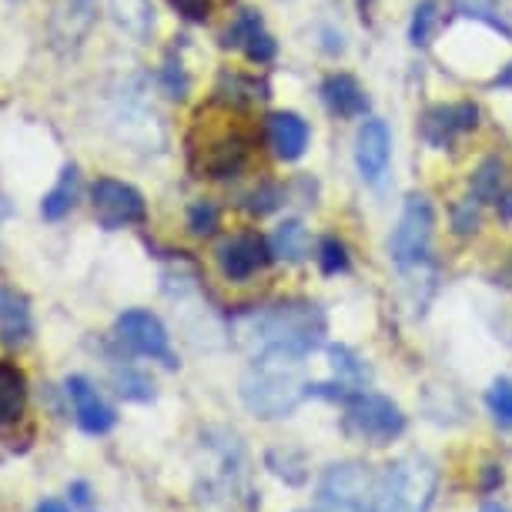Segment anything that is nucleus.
Instances as JSON below:
<instances>
[{"label": "nucleus", "instance_id": "nucleus-1", "mask_svg": "<svg viewBox=\"0 0 512 512\" xmlns=\"http://www.w3.org/2000/svg\"><path fill=\"white\" fill-rule=\"evenodd\" d=\"M238 395L255 419H288L308 399V379L302 375V362L285 359V355H258L251 362V369L241 375Z\"/></svg>", "mask_w": 512, "mask_h": 512}, {"label": "nucleus", "instance_id": "nucleus-2", "mask_svg": "<svg viewBox=\"0 0 512 512\" xmlns=\"http://www.w3.org/2000/svg\"><path fill=\"white\" fill-rule=\"evenodd\" d=\"M251 335L258 342V355H285L302 362L325 342V315L312 302H282L255 318Z\"/></svg>", "mask_w": 512, "mask_h": 512}, {"label": "nucleus", "instance_id": "nucleus-3", "mask_svg": "<svg viewBox=\"0 0 512 512\" xmlns=\"http://www.w3.org/2000/svg\"><path fill=\"white\" fill-rule=\"evenodd\" d=\"M439 466L425 452H409L395 459L382 479L379 512H429L436 506Z\"/></svg>", "mask_w": 512, "mask_h": 512}, {"label": "nucleus", "instance_id": "nucleus-4", "mask_svg": "<svg viewBox=\"0 0 512 512\" xmlns=\"http://www.w3.org/2000/svg\"><path fill=\"white\" fill-rule=\"evenodd\" d=\"M382 479L359 459L332 462L318 479V506L322 512H379Z\"/></svg>", "mask_w": 512, "mask_h": 512}, {"label": "nucleus", "instance_id": "nucleus-5", "mask_svg": "<svg viewBox=\"0 0 512 512\" xmlns=\"http://www.w3.org/2000/svg\"><path fill=\"white\" fill-rule=\"evenodd\" d=\"M342 405H345V415H342L345 436L352 442H362V446H372V449L392 446V442L405 432V425H409L405 422V412L389 399V395H379L369 389L352 392Z\"/></svg>", "mask_w": 512, "mask_h": 512}, {"label": "nucleus", "instance_id": "nucleus-6", "mask_svg": "<svg viewBox=\"0 0 512 512\" xmlns=\"http://www.w3.org/2000/svg\"><path fill=\"white\" fill-rule=\"evenodd\" d=\"M432 235H436V208L429 195L405 198L402 218L389 238V255L399 268H415L429 258Z\"/></svg>", "mask_w": 512, "mask_h": 512}, {"label": "nucleus", "instance_id": "nucleus-7", "mask_svg": "<svg viewBox=\"0 0 512 512\" xmlns=\"http://www.w3.org/2000/svg\"><path fill=\"white\" fill-rule=\"evenodd\" d=\"M114 335L124 349H131L134 355H144L151 362H161L164 369H178V355L171 352V335L164 322L148 308H128L118 315L114 322Z\"/></svg>", "mask_w": 512, "mask_h": 512}, {"label": "nucleus", "instance_id": "nucleus-8", "mask_svg": "<svg viewBox=\"0 0 512 512\" xmlns=\"http://www.w3.org/2000/svg\"><path fill=\"white\" fill-rule=\"evenodd\" d=\"M215 262H218V272L225 282L245 285L258 272H265V268L275 262V255H272V245H268L265 235H258V231H235V235L221 238V245L215 251Z\"/></svg>", "mask_w": 512, "mask_h": 512}, {"label": "nucleus", "instance_id": "nucleus-9", "mask_svg": "<svg viewBox=\"0 0 512 512\" xmlns=\"http://www.w3.org/2000/svg\"><path fill=\"white\" fill-rule=\"evenodd\" d=\"M91 208L101 228L118 231L128 225H141L148 218V205L138 188L124 185L118 178H98L91 185Z\"/></svg>", "mask_w": 512, "mask_h": 512}, {"label": "nucleus", "instance_id": "nucleus-10", "mask_svg": "<svg viewBox=\"0 0 512 512\" xmlns=\"http://www.w3.org/2000/svg\"><path fill=\"white\" fill-rule=\"evenodd\" d=\"M64 392H67V399H71L74 422L81 432H88V436H108L114 425H118V412L104 402V395L98 392V385H94L88 375H67Z\"/></svg>", "mask_w": 512, "mask_h": 512}, {"label": "nucleus", "instance_id": "nucleus-11", "mask_svg": "<svg viewBox=\"0 0 512 512\" xmlns=\"http://www.w3.org/2000/svg\"><path fill=\"white\" fill-rule=\"evenodd\" d=\"M392 164V131L382 118H365L355 134V168L365 185L379 188Z\"/></svg>", "mask_w": 512, "mask_h": 512}, {"label": "nucleus", "instance_id": "nucleus-12", "mask_svg": "<svg viewBox=\"0 0 512 512\" xmlns=\"http://www.w3.org/2000/svg\"><path fill=\"white\" fill-rule=\"evenodd\" d=\"M265 138L278 161H298L308 151L312 128H308V121L295 111H272L265 118Z\"/></svg>", "mask_w": 512, "mask_h": 512}, {"label": "nucleus", "instance_id": "nucleus-13", "mask_svg": "<svg viewBox=\"0 0 512 512\" xmlns=\"http://www.w3.org/2000/svg\"><path fill=\"white\" fill-rule=\"evenodd\" d=\"M34 335V315L27 295L11 285H0V345L7 349H24Z\"/></svg>", "mask_w": 512, "mask_h": 512}, {"label": "nucleus", "instance_id": "nucleus-14", "mask_svg": "<svg viewBox=\"0 0 512 512\" xmlns=\"http://www.w3.org/2000/svg\"><path fill=\"white\" fill-rule=\"evenodd\" d=\"M27 402H31V385L17 362L0 359V432H11L24 422Z\"/></svg>", "mask_w": 512, "mask_h": 512}, {"label": "nucleus", "instance_id": "nucleus-15", "mask_svg": "<svg viewBox=\"0 0 512 512\" xmlns=\"http://www.w3.org/2000/svg\"><path fill=\"white\" fill-rule=\"evenodd\" d=\"M322 101L338 118H365L369 114V94L352 74H328L322 81Z\"/></svg>", "mask_w": 512, "mask_h": 512}, {"label": "nucleus", "instance_id": "nucleus-16", "mask_svg": "<svg viewBox=\"0 0 512 512\" xmlns=\"http://www.w3.org/2000/svg\"><path fill=\"white\" fill-rule=\"evenodd\" d=\"M248 164V141L241 134H225V138H215L208 144L205 151V175L215 178V181H228V178H238Z\"/></svg>", "mask_w": 512, "mask_h": 512}, {"label": "nucleus", "instance_id": "nucleus-17", "mask_svg": "<svg viewBox=\"0 0 512 512\" xmlns=\"http://www.w3.org/2000/svg\"><path fill=\"white\" fill-rule=\"evenodd\" d=\"M268 245H272V255L278 258V262L302 265V262H308V258H312V231L305 228V221L285 218L282 225L272 231Z\"/></svg>", "mask_w": 512, "mask_h": 512}, {"label": "nucleus", "instance_id": "nucleus-18", "mask_svg": "<svg viewBox=\"0 0 512 512\" xmlns=\"http://www.w3.org/2000/svg\"><path fill=\"white\" fill-rule=\"evenodd\" d=\"M77 195H81V171H77V164H64L57 185L47 191L44 201H41V215L47 221H61L64 215H71L74 211Z\"/></svg>", "mask_w": 512, "mask_h": 512}, {"label": "nucleus", "instance_id": "nucleus-19", "mask_svg": "<svg viewBox=\"0 0 512 512\" xmlns=\"http://www.w3.org/2000/svg\"><path fill=\"white\" fill-rule=\"evenodd\" d=\"M502 185H506V161L486 158V161H479L476 171H472L469 195L476 201H482V205H489V201H496L502 195Z\"/></svg>", "mask_w": 512, "mask_h": 512}, {"label": "nucleus", "instance_id": "nucleus-20", "mask_svg": "<svg viewBox=\"0 0 512 512\" xmlns=\"http://www.w3.org/2000/svg\"><path fill=\"white\" fill-rule=\"evenodd\" d=\"M114 382V392L121 395L124 402H154L158 399V385H154V379L148 372L134 369V365H124V369H114L111 375Z\"/></svg>", "mask_w": 512, "mask_h": 512}, {"label": "nucleus", "instance_id": "nucleus-21", "mask_svg": "<svg viewBox=\"0 0 512 512\" xmlns=\"http://www.w3.org/2000/svg\"><path fill=\"white\" fill-rule=\"evenodd\" d=\"M265 91V84H258L255 77H245V74H235V71H225L218 77V98L221 101H228V104H235V108H245V104L251 101H258V98H268Z\"/></svg>", "mask_w": 512, "mask_h": 512}, {"label": "nucleus", "instance_id": "nucleus-22", "mask_svg": "<svg viewBox=\"0 0 512 512\" xmlns=\"http://www.w3.org/2000/svg\"><path fill=\"white\" fill-rule=\"evenodd\" d=\"M328 355H332L335 379L342 382V385H349L352 392H359V385L369 382V365H365L352 349H345V345H332Z\"/></svg>", "mask_w": 512, "mask_h": 512}, {"label": "nucleus", "instance_id": "nucleus-23", "mask_svg": "<svg viewBox=\"0 0 512 512\" xmlns=\"http://www.w3.org/2000/svg\"><path fill=\"white\" fill-rule=\"evenodd\" d=\"M111 11H114V17H118V24L124 27V31L134 34V37H144L154 24L148 0H111Z\"/></svg>", "mask_w": 512, "mask_h": 512}, {"label": "nucleus", "instance_id": "nucleus-24", "mask_svg": "<svg viewBox=\"0 0 512 512\" xmlns=\"http://www.w3.org/2000/svg\"><path fill=\"white\" fill-rule=\"evenodd\" d=\"M268 469L275 472L278 479H285L288 486H302V482L308 479V469H305V456L298 449H268Z\"/></svg>", "mask_w": 512, "mask_h": 512}, {"label": "nucleus", "instance_id": "nucleus-25", "mask_svg": "<svg viewBox=\"0 0 512 512\" xmlns=\"http://www.w3.org/2000/svg\"><path fill=\"white\" fill-rule=\"evenodd\" d=\"M285 198H288L285 185H278V181H262V185L251 188L248 195H245V211H251V215H258V218H265V215H272V211L282 208Z\"/></svg>", "mask_w": 512, "mask_h": 512}, {"label": "nucleus", "instance_id": "nucleus-26", "mask_svg": "<svg viewBox=\"0 0 512 512\" xmlns=\"http://www.w3.org/2000/svg\"><path fill=\"white\" fill-rule=\"evenodd\" d=\"M318 268H322V275H345L352 268V255H349V245H345L342 238L328 235L318 241Z\"/></svg>", "mask_w": 512, "mask_h": 512}, {"label": "nucleus", "instance_id": "nucleus-27", "mask_svg": "<svg viewBox=\"0 0 512 512\" xmlns=\"http://www.w3.org/2000/svg\"><path fill=\"white\" fill-rule=\"evenodd\" d=\"M258 31H265L262 14H258L255 7H241V11L235 14V21L228 24V31L221 34V44H225V47H245Z\"/></svg>", "mask_w": 512, "mask_h": 512}, {"label": "nucleus", "instance_id": "nucleus-28", "mask_svg": "<svg viewBox=\"0 0 512 512\" xmlns=\"http://www.w3.org/2000/svg\"><path fill=\"white\" fill-rule=\"evenodd\" d=\"M449 221H452V231H456L459 238L479 235V228H482V201H476L472 195L452 201Z\"/></svg>", "mask_w": 512, "mask_h": 512}, {"label": "nucleus", "instance_id": "nucleus-29", "mask_svg": "<svg viewBox=\"0 0 512 512\" xmlns=\"http://www.w3.org/2000/svg\"><path fill=\"white\" fill-rule=\"evenodd\" d=\"M436 24H439V0H422V4L412 11L409 41L415 47H429L432 34H436Z\"/></svg>", "mask_w": 512, "mask_h": 512}, {"label": "nucleus", "instance_id": "nucleus-30", "mask_svg": "<svg viewBox=\"0 0 512 512\" xmlns=\"http://www.w3.org/2000/svg\"><path fill=\"white\" fill-rule=\"evenodd\" d=\"M221 228V208L211 198H198L195 205L188 208V231L195 238H208Z\"/></svg>", "mask_w": 512, "mask_h": 512}, {"label": "nucleus", "instance_id": "nucleus-31", "mask_svg": "<svg viewBox=\"0 0 512 512\" xmlns=\"http://www.w3.org/2000/svg\"><path fill=\"white\" fill-rule=\"evenodd\" d=\"M486 409L499 425L512 429V379H496L486 392Z\"/></svg>", "mask_w": 512, "mask_h": 512}, {"label": "nucleus", "instance_id": "nucleus-32", "mask_svg": "<svg viewBox=\"0 0 512 512\" xmlns=\"http://www.w3.org/2000/svg\"><path fill=\"white\" fill-rule=\"evenodd\" d=\"M245 54H248V61H255V64H272L275 54H278V44H275V37L268 31H258L245 44Z\"/></svg>", "mask_w": 512, "mask_h": 512}, {"label": "nucleus", "instance_id": "nucleus-33", "mask_svg": "<svg viewBox=\"0 0 512 512\" xmlns=\"http://www.w3.org/2000/svg\"><path fill=\"white\" fill-rule=\"evenodd\" d=\"M161 84H164V91H168V98H185L188 94V74H185V67L175 64V61H168L164 64V71H161Z\"/></svg>", "mask_w": 512, "mask_h": 512}, {"label": "nucleus", "instance_id": "nucleus-34", "mask_svg": "<svg viewBox=\"0 0 512 512\" xmlns=\"http://www.w3.org/2000/svg\"><path fill=\"white\" fill-rule=\"evenodd\" d=\"M449 118H452V128L459 134L466 131H476L479 128V108L472 101H459V104H449Z\"/></svg>", "mask_w": 512, "mask_h": 512}, {"label": "nucleus", "instance_id": "nucleus-35", "mask_svg": "<svg viewBox=\"0 0 512 512\" xmlns=\"http://www.w3.org/2000/svg\"><path fill=\"white\" fill-rule=\"evenodd\" d=\"M168 4L191 24H205L211 17V11H215V4H211V0H168Z\"/></svg>", "mask_w": 512, "mask_h": 512}, {"label": "nucleus", "instance_id": "nucleus-36", "mask_svg": "<svg viewBox=\"0 0 512 512\" xmlns=\"http://www.w3.org/2000/svg\"><path fill=\"white\" fill-rule=\"evenodd\" d=\"M502 479H506V472H502V466H496V462H489V466H482L479 472V489L482 492H496L502 486Z\"/></svg>", "mask_w": 512, "mask_h": 512}, {"label": "nucleus", "instance_id": "nucleus-37", "mask_svg": "<svg viewBox=\"0 0 512 512\" xmlns=\"http://www.w3.org/2000/svg\"><path fill=\"white\" fill-rule=\"evenodd\" d=\"M67 496H71V506L77 509H91V486L84 479H77L67 486Z\"/></svg>", "mask_w": 512, "mask_h": 512}, {"label": "nucleus", "instance_id": "nucleus-38", "mask_svg": "<svg viewBox=\"0 0 512 512\" xmlns=\"http://www.w3.org/2000/svg\"><path fill=\"white\" fill-rule=\"evenodd\" d=\"M496 208H499V218L502 221H512V188H506L502 195L496 198Z\"/></svg>", "mask_w": 512, "mask_h": 512}, {"label": "nucleus", "instance_id": "nucleus-39", "mask_svg": "<svg viewBox=\"0 0 512 512\" xmlns=\"http://www.w3.org/2000/svg\"><path fill=\"white\" fill-rule=\"evenodd\" d=\"M34 512H71V506H67V502H61V499H41L34 506Z\"/></svg>", "mask_w": 512, "mask_h": 512}, {"label": "nucleus", "instance_id": "nucleus-40", "mask_svg": "<svg viewBox=\"0 0 512 512\" xmlns=\"http://www.w3.org/2000/svg\"><path fill=\"white\" fill-rule=\"evenodd\" d=\"M325 41H345V37H342V34H335V31H325ZM325 51H328V54H335V51H345V44H328Z\"/></svg>", "mask_w": 512, "mask_h": 512}, {"label": "nucleus", "instance_id": "nucleus-41", "mask_svg": "<svg viewBox=\"0 0 512 512\" xmlns=\"http://www.w3.org/2000/svg\"><path fill=\"white\" fill-rule=\"evenodd\" d=\"M479 512H512V506H506V502L489 499V502H482V509H479Z\"/></svg>", "mask_w": 512, "mask_h": 512}]
</instances>
